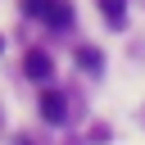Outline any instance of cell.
<instances>
[{"instance_id":"1","label":"cell","mask_w":145,"mask_h":145,"mask_svg":"<svg viewBox=\"0 0 145 145\" xmlns=\"http://www.w3.org/2000/svg\"><path fill=\"white\" fill-rule=\"evenodd\" d=\"M23 9H27V14H36V18H45L50 27H68V23H72L68 0H23Z\"/></svg>"},{"instance_id":"2","label":"cell","mask_w":145,"mask_h":145,"mask_svg":"<svg viewBox=\"0 0 145 145\" xmlns=\"http://www.w3.org/2000/svg\"><path fill=\"white\" fill-rule=\"evenodd\" d=\"M41 118H45V122H63V118H68V100H63L59 91H45V95H41Z\"/></svg>"},{"instance_id":"5","label":"cell","mask_w":145,"mask_h":145,"mask_svg":"<svg viewBox=\"0 0 145 145\" xmlns=\"http://www.w3.org/2000/svg\"><path fill=\"white\" fill-rule=\"evenodd\" d=\"M77 59H82V63H86V68H91V72H95V68H100V54H95V50H77Z\"/></svg>"},{"instance_id":"4","label":"cell","mask_w":145,"mask_h":145,"mask_svg":"<svg viewBox=\"0 0 145 145\" xmlns=\"http://www.w3.org/2000/svg\"><path fill=\"white\" fill-rule=\"evenodd\" d=\"M100 14H104L113 27H122V18H127V5H122V0H100Z\"/></svg>"},{"instance_id":"3","label":"cell","mask_w":145,"mask_h":145,"mask_svg":"<svg viewBox=\"0 0 145 145\" xmlns=\"http://www.w3.org/2000/svg\"><path fill=\"white\" fill-rule=\"evenodd\" d=\"M27 77H32V82H50V54L32 50V54H27Z\"/></svg>"}]
</instances>
